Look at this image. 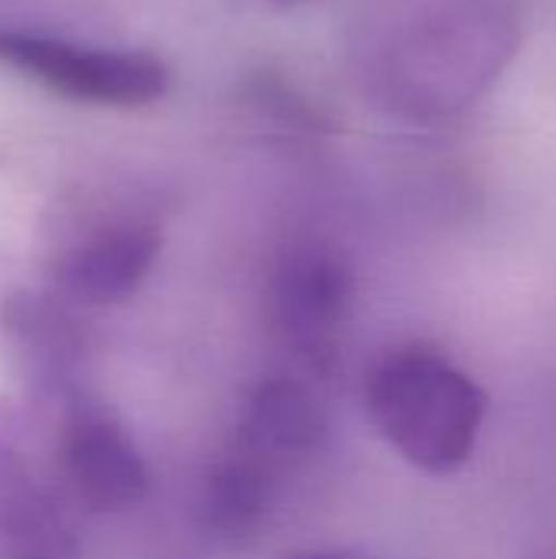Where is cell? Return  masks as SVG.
I'll use <instances>...</instances> for the list:
<instances>
[{"mask_svg":"<svg viewBox=\"0 0 556 559\" xmlns=\"http://www.w3.org/2000/svg\"><path fill=\"white\" fill-rule=\"evenodd\" d=\"M324 432L328 419L318 396L292 377L259 383L239 416V449L275 472L315 455Z\"/></svg>","mask_w":556,"mask_h":559,"instance_id":"cell-7","label":"cell"},{"mask_svg":"<svg viewBox=\"0 0 556 559\" xmlns=\"http://www.w3.org/2000/svg\"><path fill=\"white\" fill-rule=\"evenodd\" d=\"M354 308V272L341 252L321 242L292 246L269 282L275 331L311 367H324Z\"/></svg>","mask_w":556,"mask_h":559,"instance_id":"cell-5","label":"cell"},{"mask_svg":"<svg viewBox=\"0 0 556 559\" xmlns=\"http://www.w3.org/2000/svg\"><path fill=\"white\" fill-rule=\"evenodd\" d=\"M164 249L161 219L118 197H79L69 203L49 246L52 295L75 308H108L128 301L151 275Z\"/></svg>","mask_w":556,"mask_h":559,"instance_id":"cell-3","label":"cell"},{"mask_svg":"<svg viewBox=\"0 0 556 559\" xmlns=\"http://www.w3.org/2000/svg\"><path fill=\"white\" fill-rule=\"evenodd\" d=\"M0 559H75L72 534L16 452L0 442Z\"/></svg>","mask_w":556,"mask_h":559,"instance_id":"cell-9","label":"cell"},{"mask_svg":"<svg viewBox=\"0 0 556 559\" xmlns=\"http://www.w3.org/2000/svg\"><path fill=\"white\" fill-rule=\"evenodd\" d=\"M521 36L518 0H383L360 43L364 79L397 118L439 124L505 79Z\"/></svg>","mask_w":556,"mask_h":559,"instance_id":"cell-1","label":"cell"},{"mask_svg":"<svg viewBox=\"0 0 556 559\" xmlns=\"http://www.w3.org/2000/svg\"><path fill=\"white\" fill-rule=\"evenodd\" d=\"M52 292H7L0 295V334L39 370L52 386L66 383L85 354V328Z\"/></svg>","mask_w":556,"mask_h":559,"instance_id":"cell-8","label":"cell"},{"mask_svg":"<svg viewBox=\"0 0 556 559\" xmlns=\"http://www.w3.org/2000/svg\"><path fill=\"white\" fill-rule=\"evenodd\" d=\"M279 472L259 462L256 455L236 449L216 462L203 481V521L226 544L252 540L275 501Z\"/></svg>","mask_w":556,"mask_h":559,"instance_id":"cell-10","label":"cell"},{"mask_svg":"<svg viewBox=\"0 0 556 559\" xmlns=\"http://www.w3.org/2000/svg\"><path fill=\"white\" fill-rule=\"evenodd\" d=\"M0 66L52 95L98 108H144L170 92V69L141 49L92 46L0 23Z\"/></svg>","mask_w":556,"mask_h":559,"instance_id":"cell-4","label":"cell"},{"mask_svg":"<svg viewBox=\"0 0 556 559\" xmlns=\"http://www.w3.org/2000/svg\"><path fill=\"white\" fill-rule=\"evenodd\" d=\"M364 403L383 442L426 475L459 472L482 436L485 390L436 344L410 341L374 360Z\"/></svg>","mask_w":556,"mask_h":559,"instance_id":"cell-2","label":"cell"},{"mask_svg":"<svg viewBox=\"0 0 556 559\" xmlns=\"http://www.w3.org/2000/svg\"><path fill=\"white\" fill-rule=\"evenodd\" d=\"M298 559H344V557H298Z\"/></svg>","mask_w":556,"mask_h":559,"instance_id":"cell-11","label":"cell"},{"mask_svg":"<svg viewBox=\"0 0 556 559\" xmlns=\"http://www.w3.org/2000/svg\"><path fill=\"white\" fill-rule=\"evenodd\" d=\"M59 468L79 504L95 514L131 511L147 495V465L118 416L85 396L69 393L59 432Z\"/></svg>","mask_w":556,"mask_h":559,"instance_id":"cell-6","label":"cell"}]
</instances>
